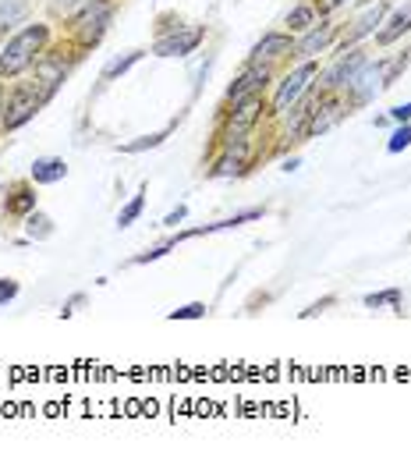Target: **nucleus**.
<instances>
[{
  "label": "nucleus",
  "mask_w": 411,
  "mask_h": 461,
  "mask_svg": "<svg viewBox=\"0 0 411 461\" xmlns=\"http://www.w3.org/2000/svg\"><path fill=\"white\" fill-rule=\"evenodd\" d=\"M408 146H411V121H405V124L394 128V135L387 142V153H405Z\"/></svg>",
  "instance_id": "obj_25"
},
{
  "label": "nucleus",
  "mask_w": 411,
  "mask_h": 461,
  "mask_svg": "<svg viewBox=\"0 0 411 461\" xmlns=\"http://www.w3.org/2000/svg\"><path fill=\"white\" fill-rule=\"evenodd\" d=\"M334 40H337V25H334V22H316L312 29H305V36H301V43L294 47V54L312 60L316 54H323Z\"/></svg>",
  "instance_id": "obj_11"
},
{
  "label": "nucleus",
  "mask_w": 411,
  "mask_h": 461,
  "mask_svg": "<svg viewBox=\"0 0 411 461\" xmlns=\"http://www.w3.org/2000/svg\"><path fill=\"white\" fill-rule=\"evenodd\" d=\"M326 305H334V298H323V302H316V305H308V309L301 312V320H308V316H316V312H323Z\"/></svg>",
  "instance_id": "obj_32"
},
{
  "label": "nucleus",
  "mask_w": 411,
  "mask_h": 461,
  "mask_svg": "<svg viewBox=\"0 0 411 461\" xmlns=\"http://www.w3.org/2000/svg\"><path fill=\"white\" fill-rule=\"evenodd\" d=\"M184 217H188V206L181 203V206H174V210H171V213L164 217V228H177V224H181Z\"/></svg>",
  "instance_id": "obj_29"
},
{
  "label": "nucleus",
  "mask_w": 411,
  "mask_h": 461,
  "mask_svg": "<svg viewBox=\"0 0 411 461\" xmlns=\"http://www.w3.org/2000/svg\"><path fill=\"white\" fill-rule=\"evenodd\" d=\"M390 121H398V124L411 121V100L408 104H401V107H394V111H390Z\"/></svg>",
  "instance_id": "obj_31"
},
{
  "label": "nucleus",
  "mask_w": 411,
  "mask_h": 461,
  "mask_svg": "<svg viewBox=\"0 0 411 461\" xmlns=\"http://www.w3.org/2000/svg\"><path fill=\"white\" fill-rule=\"evenodd\" d=\"M25 18V0H0V40Z\"/></svg>",
  "instance_id": "obj_19"
},
{
  "label": "nucleus",
  "mask_w": 411,
  "mask_h": 461,
  "mask_svg": "<svg viewBox=\"0 0 411 461\" xmlns=\"http://www.w3.org/2000/svg\"><path fill=\"white\" fill-rule=\"evenodd\" d=\"M11 203H7V213L11 217H29L32 210H36V192L25 185V181H18V185H11Z\"/></svg>",
  "instance_id": "obj_17"
},
{
  "label": "nucleus",
  "mask_w": 411,
  "mask_h": 461,
  "mask_svg": "<svg viewBox=\"0 0 411 461\" xmlns=\"http://www.w3.org/2000/svg\"><path fill=\"white\" fill-rule=\"evenodd\" d=\"M25 234H29L32 241H47V238L54 234V221H50L47 213H40V210H32V213L25 217Z\"/></svg>",
  "instance_id": "obj_21"
},
{
  "label": "nucleus",
  "mask_w": 411,
  "mask_h": 461,
  "mask_svg": "<svg viewBox=\"0 0 411 461\" xmlns=\"http://www.w3.org/2000/svg\"><path fill=\"white\" fill-rule=\"evenodd\" d=\"M341 4H348V0H323V11H334V7H341Z\"/></svg>",
  "instance_id": "obj_33"
},
{
  "label": "nucleus",
  "mask_w": 411,
  "mask_h": 461,
  "mask_svg": "<svg viewBox=\"0 0 411 461\" xmlns=\"http://www.w3.org/2000/svg\"><path fill=\"white\" fill-rule=\"evenodd\" d=\"M47 43H50V25H25L22 32H14L0 50V78H14L29 71L47 54Z\"/></svg>",
  "instance_id": "obj_1"
},
{
  "label": "nucleus",
  "mask_w": 411,
  "mask_h": 461,
  "mask_svg": "<svg viewBox=\"0 0 411 461\" xmlns=\"http://www.w3.org/2000/svg\"><path fill=\"white\" fill-rule=\"evenodd\" d=\"M291 50H294L291 32H270V36H263L252 47V64H273V60L288 58Z\"/></svg>",
  "instance_id": "obj_13"
},
{
  "label": "nucleus",
  "mask_w": 411,
  "mask_h": 461,
  "mask_svg": "<svg viewBox=\"0 0 411 461\" xmlns=\"http://www.w3.org/2000/svg\"><path fill=\"white\" fill-rule=\"evenodd\" d=\"M50 100V93L32 78V82H25V86H14L11 89V96H7V104H4V117H0V124L7 128V131H14V128H22V124H29L32 117L43 111V104Z\"/></svg>",
  "instance_id": "obj_3"
},
{
  "label": "nucleus",
  "mask_w": 411,
  "mask_h": 461,
  "mask_svg": "<svg viewBox=\"0 0 411 461\" xmlns=\"http://www.w3.org/2000/svg\"><path fill=\"white\" fill-rule=\"evenodd\" d=\"M167 135H171V128L153 131V135H142V139H135V142H124V146H121V153H142V149H156V146H160Z\"/></svg>",
  "instance_id": "obj_24"
},
{
  "label": "nucleus",
  "mask_w": 411,
  "mask_h": 461,
  "mask_svg": "<svg viewBox=\"0 0 411 461\" xmlns=\"http://www.w3.org/2000/svg\"><path fill=\"white\" fill-rule=\"evenodd\" d=\"M142 60V50H124L121 58H111L103 64V71H100V86H107V82H114L118 75H124L131 64H138Z\"/></svg>",
  "instance_id": "obj_18"
},
{
  "label": "nucleus",
  "mask_w": 411,
  "mask_h": 461,
  "mask_svg": "<svg viewBox=\"0 0 411 461\" xmlns=\"http://www.w3.org/2000/svg\"><path fill=\"white\" fill-rule=\"evenodd\" d=\"M142 210H146V195L138 192V195H131L128 199V206H121V213H118V228H131L138 217H142Z\"/></svg>",
  "instance_id": "obj_23"
},
{
  "label": "nucleus",
  "mask_w": 411,
  "mask_h": 461,
  "mask_svg": "<svg viewBox=\"0 0 411 461\" xmlns=\"http://www.w3.org/2000/svg\"><path fill=\"white\" fill-rule=\"evenodd\" d=\"M341 117H344V104H341L334 93H323V104H319V107H312V114H308L305 139H316V135L330 131V128H334Z\"/></svg>",
  "instance_id": "obj_10"
},
{
  "label": "nucleus",
  "mask_w": 411,
  "mask_h": 461,
  "mask_svg": "<svg viewBox=\"0 0 411 461\" xmlns=\"http://www.w3.org/2000/svg\"><path fill=\"white\" fill-rule=\"evenodd\" d=\"M312 78H319L316 60H305V64L294 68L291 75H284V82H281V89L273 96V114H288L291 107H298V100L312 89Z\"/></svg>",
  "instance_id": "obj_5"
},
{
  "label": "nucleus",
  "mask_w": 411,
  "mask_h": 461,
  "mask_svg": "<svg viewBox=\"0 0 411 461\" xmlns=\"http://www.w3.org/2000/svg\"><path fill=\"white\" fill-rule=\"evenodd\" d=\"M405 32H411V0L405 7H398L390 18H383V29L376 32V43H380V47H390V43L401 40Z\"/></svg>",
  "instance_id": "obj_14"
},
{
  "label": "nucleus",
  "mask_w": 411,
  "mask_h": 461,
  "mask_svg": "<svg viewBox=\"0 0 411 461\" xmlns=\"http://www.w3.org/2000/svg\"><path fill=\"white\" fill-rule=\"evenodd\" d=\"M18 298V281L11 277H0V305H11Z\"/></svg>",
  "instance_id": "obj_28"
},
{
  "label": "nucleus",
  "mask_w": 411,
  "mask_h": 461,
  "mask_svg": "<svg viewBox=\"0 0 411 461\" xmlns=\"http://www.w3.org/2000/svg\"><path fill=\"white\" fill-rule=\"evenodd\" d=\"M47 4H50L54 14H75V11H82L89 0H47Z\"/></svg>",
  "instance_id": "obj_27"
},
{
  "label": "nucleus",
  "mask_w": 411,
  "mask_h": 461,
  "mask_svg": "<svg viewBox=\"0 0 411 461\" xmlns=\"http://www.w3.org/2000/svg\"><path fill=\"white\" fill-rule=\"evenodd\" d=\"M319 18H316V4L312 0H305V4H298L291 14H288V29L291 32H305V29H312Z\"/></svg>",
  "instance_id": "obj_20"
},
{
  "label": "nucleus",
  "mask_w": 411,
  "mask_h": 461,
  "mask_svg": "<svg viewBox=\"0 0 411 461\" xmlns=\"http://www.w3.org/2000/svg\"><path fill=\"white\" fill-rule=\"evenodd\" d=\"M111 22H114V4L111 0H89L71 22V36L78 40V47H96L107 36Z\"/></svg>",
  "instance_id": "obj_4"
},
{
  "label": "nucleus",
  "mask_w": 411,
  "mask_h": 461,
  "mask_svg": "<svg viewBox=\"0 0 411 461\" xmlns=\"http://www.w3.org/2000/svg\"><path fill=\"white\" fill-rule=\"evenodd\" d=\"M408 64V58H398V60H369L362 71H358V78L352 82V89H348V96H352V104L358 107H365V104H372L390 82H394V75L401 71Z\"/></svg>",
  "instance_id": "obj_2"
},
{
  "label": "nucleus",
  "mask_w": 411,
  "mask_h": 461,
  "mask_svg": "<svg viewBox=\"0 0 411 461\" xmlns=\"http://www.w3.org/2000/svg\"><path fill=\"white\" fill-rule=\"evenodd\" d=\"M365 64H369V54H365V50H358V47L344 50V54L337 58V64L323 75V93H348L352 82L358 78V71H362Z\"/></svg>",
  "instance_id": "obj_7"
},
{
  "label": "nucleus",
  "mask_w": 411,
  "mask_h": 461,
  "mask_svg": "<svg viewBox=\"0 0 411 461\" xmlns=\"http://www.w3.org/2000/svg\"><path fill=\"white\" fill-rule=\"evenodd\" d=\"M266 82H270V64H248V71H245L235 86L228 89V104H241V100L255 96Z\"/></svg>",
  "instance_id": "obj_12"
},
{
  "label": "nucleus",
  "mask_w": 411,
  "mask_h": 461,
  "mask_svg": "<svg viewBox=\"0 0 411 461\" xmlns=\"http://www.w3.org/2000/svg\"><path fill=\"white\" fill-rule=\"evenodd\" d=\"M245 171V142H228L224 157L210 167V177H231V174Z\"/></svg>",
  "instance_id": "obj_15"
},
{
  "label": "nucleus",
  "mask_w": 411,
  "mask_h": 461,
  "mask_svg": "<svg viewBox=\"0 0 411 461\" xmlns=\"http://www.w3.org/2000/svg\"><path fill=\"white\" fill-rule=\"evenodd\" d=\"M206 316V302H188V305H181V309H174L167 320H202Z\"/></svg>",
  "instance_id": "obj_26"
},
{
  "label": "nucleus",
  "mask_w": 411,
  "mask_h": 461,
  "mask_svg": "<svg viewBox=\"0 0 411 461\" xmlns=\"http://www.w3.org/2000/svg\"><path fill=\"white\" fill-rule=\"evenodd\" d=\"M259 117H263V96H259V93L248 96V100H241V104H235V111L228 117V128H224V146H228V142H245L248 131L259 124Z\"/></svg>",
  "instance_id": "obj_8"
},
{
  "label": "nucleus",
  "mask_w": 411,
  "mask_h": 461,
  "mask_svg": "<svg viewBox=\"0 0 411 461\" xmlns=\"http://www.w3.org/2000/svg\"><path fill=\"white\" fill-rule=\"evenodd\" d=\"M82 305H85V294H71V298L64 302V309H60V316H75V312H78Z\"/></svg>",
  "instance_id": "obj_30"
},
{
  "label": "nucleus",
  "mask_w": 411,
  "mask_h": 461,
  "mask_svg": "<svg viewBox=\"0 0 411 461\" xmlns=\"http://www.w3.org/2000/svg\"><path fill=\"white\" fill-rule=\"evenodd\" d=\"M401 288H387V291H376V294H365V309H401Z\"/></svg>",
  "instance_id": "obj_22"
},
{
  "label": "nucleus",
  "mask_w": 411,
  "mask_h": 461,
  "mask_svg": "<svg viewBox=\"0 0 411 461\" xmlns=\"http://www.w3.org/2000/svg\"><path fill=\"white\" fill-rule=\"evenodd\" d=\"M387 11H390V4H387V0H365V4L352 14V22H348L352 29L344 32V47H348V43L354 47L358 40H365L369 32H376V25H383Z\"/></svg>",
  "instance_id": "obj_9"
},
{
  "label": "nucleus",
  "mask_w": 411,
  "mask_h": 461,
  "mask_svg": "<svg viewBox=\"0 0 411 461\" xmlns=\"http://www.w3.org/2000/svg\"><path fill=\"white\" fill-rule=\"evenodd\" d=\"M206 40V29L202 25H177L171 32H164L156 43H153V54L156 58H188L202 47Z\"/></svg>",
  "instance_id": "obj_6"
},
{
  "label": "nucleus",
  "mask_w": 411,
  "mask_h": 461,
  "mask_svg": "<svg viewBox=\"0 0 411 461\" xmlns=\"http://www.w3.org/2000/svg\"><path fill=\"white\" fill-rule=\"evenodd\" d=\"M64 177H67V164L60 157H40L32 164V181L36 185H58Z\"/></svg>",
  "instance_id": "obj_16"
},
{
  "label": "nucleus",
  "mask_w": 411,
  "mask_h": 461,
  "mask_svg": "<svg viewBox=\"0 0 411 461\" xmlns=\"http://www.w3.org/2000/svg\"><path fill=\"white\" fill-rule=\"evenodd\" d=\"M0 117H4V86H0Z\"/></svg>",
  "instance_id": "obj_34"
}]
</instances>
